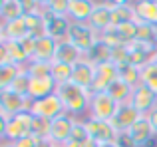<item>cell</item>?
I'll list each match as a JSON object with an SVG mask.
<instances>
[{"mask_svg": "<svg viewBox=\"0 0 157 147\" xmlns=\"http://www.w3.org/2000/svg\"><path fill=\"white\" fill-rule=\"evenodd\" d=\"M56 93L62 100L64 109L70 115H74L76 119L88 117L90 100H92V92H90V89L80 88V85H76L74 81H66V84H58Z\"/></svg>", "mask_w": 157, "mask_h": 147, "instance_id": "6da1fadb", "label": "cell"}, {"mask_svg": "<svg viewBox=\"0 0 157 147\" xmlns=\"http://www.w3.org/2000/svg\"><path fill=\"white\" fill-rule=\"evenodd\" d=\"M0 117H2V131H0L2 141L16 143L18 139L32 133V121H34L32 111H24V113H18V115H12V117H4V115H0Z\"/></svg>", "mask_w": 157, "mask_h": 147, "instance_id": "7a4b0ae2", "label": "cell"}, {"mask_svg": "<svg viewBox=\"0 0 157 147\" xmlns=\"http://www.w3.org/2000/svg\"><path fill=\"white\" fill-rule=\"evenodd\" d=\"M66 40L70 44H74L76 48H80L84 54H88L101 38H100V32L94 30L88 22H72Z\"/></svg>", "mask_w": 157, "mask_h": 147, "instance_id": "3957f363", "label": "cell"}, {"mask_svg": "<svg viewBox=\"0 0 157 147\" xmlns=\"http://www.w3.org/2000/svg\"><path fill=\"white\" fill-rule=\"evenodd\" d=\"M117 109H119V104L107 92H92L88 117L101 119V121H111L113 115L117 113Z\"/></svg>", "mask_w": 157, "mask_h": 147, "instance_id": "277c9868", "label": "cell"}, {"mask_svg": "<svg viewBox=\"0 0 157 147\" xmlns=\"http://www.w3.org/2000/svg\"><path fill=\"white\" fill-rule=\"evenodd\" d=\"M32 104H34V100L30 96H18L10 89L0 92V115L4 117H12V115H18V113L30 111Z\"/></svg>", "mask_w": 157, "mask_h": 147, "instance_id": "5b68a950", "label": "cell"}, {"mask_svg": "<svg viewBox=\"0 0 157 147\" xmlns=\"http://www.w3.org/2000/svg\"><path fill=\"white\" fill-rule=\"evenodd\" d=\"M32 115L34 117H42V119H56L60 113H64V104L58 97V93H52V96L44 97V100H34L32 104Z\"/></svg>", "mask_w": 157, "mask_h": 147, "instance_id": "8992f818", "label": "cell"}, {"mask_svg": "<svg viewBox=\"0 0 157 147\" xmlns=\"http://www.w3.org/2000/svg\"><path fill=\"white\" fill-rule=\"evenodd\" d=\"M86 125H88L90 139H94L98 145L115 143V139H117V135H119L109 121H101V119H94V117H86Z\"/></svg>", "mask_w": 157, "mask_h": 147, "instance_id": "52a82bcc", "label": "cell"}, {"mask_svg": "<svg viewBox=\"0 0 157 147\" xmlns=\"http://www.w3.org/2000/svg\"><path fill=\"white\" fill-rule=\"evenodd\" d=\"M74 123H76V117L70 115L68 111L60 113L56 119H52V129H50V139L56 143V147H60L62 143L72 137V129H74Z\"/></svg>", "mask_w": 157, "mask_h": 147, "instance_id": "ba28073f", "label": "cell"}, {"mask_svg": "<svg viewBox=\"0 0 157 147\" xmlns=\"http://www.w3.org/2000/svg\"><path fill=\"white\" fill-rule=\"evenodd\" d=\"M129 104L137 109L141 115H147L149 111H153L157 107V93L151 92L147 85L139 84L137 88H133V93H131Z\"/></svg>", "mask_w": 157, "mask_h": 147, "instance_id": "9c48e42d", "label": "cell"}, {"mask_svg": "<svg viewBox=\"0 0 157 147\" xmlns=\"http://www.w3.org/2000/svg\"><path fill=\"white\" fill-rule=\"evenodd\" d=\"M141 117L143 115L131 104H121V105H119V109H117V113L113 115V119H111L109 123L113 125V129L117 133H127L131 125H133L135 121H139Z\"/></svg>", "mask_w": 157, "mask_h": 147, "instance_id": "30bf717a", "label": "cell"}, {"mask_svg": "<svg viewBox=\"0 0 157 147\" xmlns=\"http://www.w3.org/2000/svg\"><path fill=\"white\" fill-rule=\"evenodd\" d=\"M127 135H129L131 139H133L135 147H149V145L157 139V135H155L153 127H151L149 119H147L145 115H143L139 121H135V123L131 125L129 131H127Z\"/></svg>", "mask_w": 157, "mask_h": 147, "instance_id": "8fae6325", "label": "cell"}, {"mask_svg": "<svg viewBox=\"0 0 157 147\" xmlns=\"http://www.w3.org/2000/svg\"><path fill=\"white\" fill-rule=\"evenodd\" d=\"M44 12V18H46V28H48V36H52L54 40L62 42L66 40L68 36V30L72 26V20L68 16H58V14H52L48 8H42Z\"/></svg>", "mask_w": 157, "mask_h": 147, "instance_id": "7c38bea8", "label": "cell"}, {"mask_svg": "<svg viewBox=\"0 0 157 147\" xmlns=\"http://www.w3.org/2000/svg\"><path fill=\"white\" fill-rule=\"evenodd\" d=\"M94 80H96V66L90 62L88 58L80 60V62L74 66V72H72V81L76 85L84 89H90L92 92L94 88Z\"/></svg>", "mask_w": 157, "mask_h": 147, "instance_id": "4fadbf2b", "label": "cell"}, {"mask_svg": "<svg viewBox=\"0 0 157 147\" xmlns=\"http://www.w3.org/2000/svg\"><path fill=\"white\" fill-rule=\"evenodd\" d=\"M117 77H119L117 66H115L113 62H105V64L96 66V80H94L92 92H107L109 85L113 84Z\"/></svg>", "mask_w": 157, "mask_h": 147, "instance_id": "5bb4252c", "label": "cell"}, {"mask_svg": "<svg viewBox=\"0 0 157 147\" xmlns=\"http://www.w3.org/2000/svg\"><path fill=\"white\" fill-rule=\"evenodd\" d=\"M88 24L94 30H98L101 34L105 28H109L111 24H113V6L105 4L104 0H98L96 10H94V14H92V18H90Z\"/></svg>", "mask_w": 157, "mask_h": 147, "instance_id": "9a60e30c", "label": "cell"}, {"mask_svg": "<svg viewBox=\"0 0 157 147\" xmlns=\"http://www.w3.org/2000/svg\"><path fill=\"white\" fill-rule=\"evenodd\" d=\"M56 89H58V84L52 76H40L30 80V93L28 96L32 100H44V97L56 93Z\"/></svg>", "mask_w": 157, "mask_h": 147, "instance_id": "2e32d148", "label": "cell"}, {"mask_svg": "<svg viewBox=\"0 0 157 147\" xmlns=\"http://www.w3.org/2000/svg\"><path fill=\"white\" fill-rule=\"evenodd\" d=\"M98 0H72L68 10V18L72 22H90Z\"/></svg>", "mask_w": 157, "mask_h": 147, "instance_id": "e0dca14e", "label": "cell"}, {"mask_svg": "<svg viewBox=\"0 0 157 147\" xmlns=\"http://www.w3.org/2000/svg\"><path fill=\"white\" fill-rule=\"evenodd\" d=\"M28 34L30 32H28V26H26V20L24 18L2 22V26H0V40H16V42H22Z\"/></svg>", "mask_w": 157, "mask_h": 147, "instance_id": "ac0fdd59", "label": "cell"}, {"mask_svg": "<svg viewBox=\"0 0 157 147\" xmlns=\"http://www.w3.org/2000/svg\"><path fill=\"white\" fill-rule=\"evenodd\" d=\"M86 54L80 50V48H76L74 44H70L68 40H62V42H58V48H56V56H54V60L56 62H64V64H70V66H76L80 60H84Z\"/></svg>", "mask_w": 157, "mask_h": 147, "instance_id": "d6986e66", "label": "cell"}, {"mask_svg": "<svg viewBox=\"0 0 157 147\" xmlns=\"http://www.w3.org/2000/svg\"><path fill=\"white\" fill-rule=\"evenodd\" d=\"M135 22L157 26V2L155 0H135Z\"/></svg>", "mask_w": 157, "mask_h": 147, "instance_id": "ffe728a7", "label": "cell"}, {"mask_svg": "<svg viewBox=\"0 0 157 147\" xmlns=\"http://www.w3.org/2000/svg\"><path fill=\"white\" fill-rule=\"evenodd\" d=\"M24 20H26L30 36H34V38H44V36H48L46 18H44L42 8H38V10H34V12H28V14L24 16Z\"/></svg>", "mask_w": 157, "mask_h": 147, "instance_id": "44dd1931", "label": "cell"}, {"mask_svg": "<svg viewBox=\"0 0 157 147\" xmlns=\"http://www.w3.org/2000/svg\"><path fill=\"white\" fill-rule=\"evenodd\" d=\"M58 40H54L52 36H44V38H36V52L34 60H42V62H52L56 56ZM32 62V60H30Z\"/></svg>", "mask_w": 157, "mask_h": 147, "instance_id": "7402d4cb", "label": "cell"}, {"mask_svg": "<svg viewBox=\"0 0 157 147\" xmlns=\"http://www.w3.org/2000/svg\"><path fill=\"white\" fill-rule=\"evenodd\" d=\"M0 46L8 52V58H10L12 64H18V66H22V68L28 66L30 58H28L26 50L22 48L20 42H16V40H0Z\"/></svg>", "mask_w": 157, "mask_h": 147, "instance_id": "603a6c76", "label": "cell"}, {"mask_svg": "<svg viewBox=\"0 0 157 147\" xmlns=\"http://www.w3.org/2000/svg\"><path fill=\"white\" fill-rule=\"evenodd\" d=\"M26 16V10L18 0H0V18L2 22H10V20H18Z\"/></svg>", "mask_w": 157, "mask_h": 147, "instance_id": "cb8c5ba5", "label": "cell"}, {"mask_svg": "<svg viewBox=\"0 0 157 147\" xmlns=\"http://www.w3.org/2000/svg\"><path fill=\"white\" fill-rule=\"evenodd\" d=\"M107 93H109V96L113 97V100L117 101L119 105H121V104H129L131 93H133V88H131V85L127 84V81H123L121 77H117V80H115L113 84L109 85Z\"/></svg>", "mask_w": 157, "mask_h": 147, "instance_id": "d4e9b609", "label": "cell"}, {"mask_svg": "<svg viewBox=\"0 0 157 147\" xmlns=\"http://www.w3.org/2000/svg\"><path fill=\"white\" fill-rule=\"evenodd\" d=\"M86 58L94 64V66H100V64H105V62H111V48L107 46L105 42H98L92 50L86 54Z\"/></svg>", "mask_w": 157, "mask_h": 147, "instance_id": "484cf974", "label": "cell"}, {"mask_svg": "<svg viewBox=\"0 0 157 147\" xmlns=\"http://www.w3.org/2000/svg\"><path fill=\"white\" fill-rule=\"evenodd\" d=\"M24 68L18 64H0V92L10 88V84L18 77V74Z\"/></svg>", "mask_w": 157, "mask_h": 147, "instance_id": "4316f807", "label": "cell"}, {"mask_svg": "<svg viewBox=\"0 0 157 147\" xmlns=\"http://www.w3.org/2000/svg\"><path fill=\"white\" fill-rule=\"evenodd\" d=\"M117 74L123 81H127V84L131 85V88H137V85L141 84V72H139V68L131 66L129 62L117 66Z\"/></svg>", "mask_w": 157, "mask_h": 147, "instance_id": "83f0119b", "label": "cell"}, {"mask_svg": "<svg viewBox=\"0 0 157 147\" xmlns=\"http://www.w3.org/2000/svg\"><path fill=\"white\" fill-rule=\"evenodd\" d=\"M72 72H74V66L52 60V77L56 80V84H66V81H72Z\"/></svg>", "mask_w": 157, "mask_h": 147, "instance_id": "f1b7e54d", "label": "cell"}, {"mask_svg": "<svg viewBox=\"0 0 157 147\" xmlns=\"http://www.w3.org/2000/svg\"><path fill=\"white\" fill-rule=\"evenodd\" d=\"M139 72H141V84L157 93V64L147 62L143 68H139Z\"/></svg>", "mask_w": 157, "mask_h": 147, "instance_id": "f546056e", "label": "cell"}, {"mask_svg": "<svg viewBox=\"0 0 157 147\" xmlns=\"http://www.w3.org/2000/svg\"><path fill=\"white\" fill-rule=\"evenodd\" d=\"M30 80H32V76L26 72V68H24V70L18 74V77L10 84L8 89L14 92V93H18V96H28V93H30Z\"/></svg>", "mask_w": 157, "mask_h": 147, "instance_id": "4dcf8cb0", "label": "cell"}, {"mask_svg": "<svg viewBox=\"0 0 157 147\" xmlns=\"http://www.w3.org/2000/svg\"><path fill=\"white\" fill-rule=\"evenodd\" d=\"M125 22H135V6L127 4V6L113 8V24L111 26H119Z\"/></svg>", "mask_w": 157, "mask_h": 147, "instance_id": "1f68e13d", "label": "cell"}, {"mask_svg": "<svg viewBox=\"0 0 157 147\" xmlns=\"http://www.w3.org/2000/svg\"><path fill=\"white\" fill-rule=\"evenodd\" d=\"M26 72L32 77H40V76H52V62H42V60H32L28 62Z\"/></svg>", "mask_w": 157, "mask_h": 147, "instance_id": "d6a6232c", "label": "cell"}, {"mask_svg": "<svg viewBox=\"0 0 157 147\" xmlns=\"http://www.w3.org/2000/svg\"><path fill=\"white\" fill-rule=\"evenodd\" d=\"M50 129H52V121L50 119H42V117H34L32 121V135L38 139H46L50 137Z\"/></svg>", "mask_w": 157, "mask_h": 147, "instance_id": "836d02e7", "label": "cell"}, {"mask_svg": "<svg viewBox=\"0 0 157 147\" xmlns=\"http://www.w3.org/2000/svg\"><path fill=\"white\" fill-rule=\"evenodd\" d=\"M139 42H153L157 40V26H151V24L145 22H137V38Z\"/></svg>", "mask_w": 157, "mask_h": 147, "instance_id": "e575fe53", "label": "cell"}, {"mask_svg": "<svg viewBox=\"0 0 157 147\" xmlns=\"http://www.w3.org/2000/svg\"><path fill=\"white\" fill-rule=\"evenodd\" d=\"M70 139L78 141V143H84V141L90 139L88 125H86V117H84V119H76V123H74V129H72V137H70Z\"/></svg>", "mask_w": 157, "mask_h": 147, "instance_id": "d590c367", "label": "cell"}, {"mask_svg": "<svg viewBox=\"0 0 157 147\" xmlns=\"http://www.w3.org/2000/svg\"><path fill=\"white\" fill-rule=\"evenodd\" d=\"M70 4H72V0H50L46 8L52 12V14H58V16H68Z\"/></svg>", "mask_w": 157, "mask_h": 147, "instance_id": "8d00e7d4", "label": "cell"}, {"mask_svg": "<svg viewBox=\"0 0 157 147\" xmlns=\"http://www.w3.org/2000/svg\"><path fill=\"white\" fill-rule=\"evenodd\" d=\"M129 60V52H127V46H117L111 48V62L115 66H121V64H127Z\"/></svg>", "mask_w": 157, "mask_h": 147, "instance_id": "74e56055", "label": "cell"}, {"mask_svg": "<svg viewBox=\"0 0 157 147\" xmlns=\"http://www.w3.org/2000/svg\"><path fill=\"white\" fill-rule=\"evenodd\" d=\"M20 44H22V48L26 50L28 58H30V60H34V52H36V38H34V36H30V34H28V36H26V38H24Z\"/></svg>", "mask_w": 157, "mask_h": 147, "instance_id": "f35d334b", "label": "cell"}, {"mask_svg": "<svg viewBox=\"0 0 157 147\" xmlns=\"http://www.w3.org/2000/svg\"><path fill=\"white\" fill-rule=\"evenodd\" d=\"M38 137H34V135H32V133H30V135H26V137H22V139H18V141H16V147H36V145H38Z\"/></svg>", "mask_w": 157, "mask_h": 147, "instance_id": "ab89813d", "label": "cell"}, {"mask_svg": "<svg viewBox=\"0 0 157 147\" xmlns=\"http://www.w3.org/2000/svg\"><path fill=\"white\" fill-rule=\"evenodd\" d=\"M115 143H117V147H135L133 139H131L127 133H119L117 139H115Z\"/></svg>", "mask_w": 157, "mask_h": 147, "instance_id": "60d3db41", "label": "cell"}, {"mask_svg": "<svg viewBox=\"0 0 157 147\" xmlns=\"http://www.w3.org/2000/svg\"><path fill=\"white\" fill-rule=\"evenodd\" d=\"M18 2L22 4V8L26 10V14H28V12H34V10H38V8H40L38 0H18Z\"/></svg>", "mask_w": 157, "mask_h": 147, "instance_id": "b9f144b4", "label": "cell"}, {"mask_svg": "<svg viewBox=\"0 0 157 147\" xmlns=\"http://www.w3.org/2000/svg\"><path fill=\"white\" fill-rule=\"evenodd\" d=\"M105 4H109V6L113 8H119V6H127V4H133L135 0H104Z\"/></svg>", "mask_w": 157, "mask_h": 147, "instance_id": "7bdbcfd3", "label": "cell"}, {"mask_svg": "<svg viewBox=\"0 0 157 147\" xmlns=\"http://www.w3.org/2000/svg\"><path fill=\"white\" fill-rule=\"evenodd\" d=\"M147 119H149V123H151V127H153V131H155V135H157V107L153 109V111H149L147 113Z\"/></svg>", "mask_w": 157, "mask_h": 147, "instance_id": "ee69618b", "label": "cell"}, {"mask_svg": "<svg viewBox=\"0 0 157 147\" xmlns=\"http://www.w3.org/2000/svg\"><path fill=\"white\" fill-rule=\"evenodd\" d=\"M36 147H56V143H54V141L50 139V137H46V139H40Z\"/></svg>", "mask_w": 157, "mask_h": 147, "instance_id": "f6af8a7d", "label": "cell"}, {"mask_svg": "<svg viewBox=\"0 0 157 147\" xmlns=\"http://www.w3.org/2000/svg\"><path fill=\"white\" fill-rule=\"evenodd\" d=\"M60 147H82V143H78V141H74V139H68L66 143H62Z\"/></svg>", "mask_w": 157, "mask_h": 147, "instance_id": "bcb514c9", "label": "cell"}, {"mask_svg": "<svg viewBox=\"0 0 157 147\" xmlns=\"http://www.w3.org/2000/svg\"><path fill=\"white\" fill-rule=\"evenodd\" d=\"M82 147H100V145H98L94 139H88V141H84V143H82Z\"/></svg>", "mask_w": 157, "mask_h": 147, "instance_id": "7dc6e473", "label": "cell"}, {"mask_svg": "<svg viewBox=\"0 0 157 147\" xmlns=\"http://www.w3.org/2000/svg\"><path fill=\"white\" fill-rule=\"evenodd\" d=\"M48 2H50V0H38L40 8H46V6H48Z\"/></svg>", "mask_w": 157, "mask_h": 147, "instance_id": "c3c4849f", "label": "cell"}, {"mask_svg": "<svg viewBox=\"0 0 157 147\" xmlns=\"http://www.w3.org/2000/svg\"><path fill=\"white\" fill-rule=\"evenodd\" d=\"M0 147H16L14 143H8V141H2V145H0Z\"/></svg>", "mask_w": 157, "mask_h": 147, "instance_id": "681fc988", "label": "cell"}, {"mask_svg": "<svg viewBox=\"0 0 157 147\" xmlns=\"http://www.w3.org/2000/svg\"><path fill=\"white\" fill-rule=\"evenodd\" d=\"M100 147H117V143H104V145H100Z\"/></svg>", "mask_w": 157, "mask_h": 147, "instance_id": "f907efd6", "label": "cell"}, {"mask_svg": "<svg viewBox=\"0 0 157 147\" xmlns=\"http://www.w3.org/2000/svg\"><path fill=\"white\" fill-rule=\"evenodd\" d=\"M151 62H155V64H157V50H155V54H153V58H151Z\"/></svg>", "mask_w": 157, "mask_h": 147, "instance_id": "816d5d0a", "label": "cell"}, {"mask_svg": "<svg viewBox=\"0 0 157 147\" xmlns=\"http://www.w3.org/2000/svg\"><path fill=\"white\" fill-rule=\"evenodd\" d=\"M155 48H157V40H155Z\"/></svg>", "mask_w": 157, "mask_h": 147, "instance_id": "f5cc1de1", "label": "cell"}, {"mask_svg": "<svg viewBox=\"0 0 157 147\" xmlns=\"http://www.w3.org/2000/svg\"><path fill=\"white\" fill-rule=\"evenodd\" d=\"M155 2H157V0H155Z\"/></svg>", "mask_w": 157, "mask_h": 147, "instance_id": "db71d44e", "label": "cell"}]
</instances>
